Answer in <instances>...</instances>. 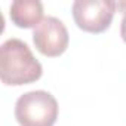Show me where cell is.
Instances as JSON below:
<instances>
[{"mask_svg": "<svg viewBox=\"0 0 126 126\" xmlns=\"http://www.w3.org/2000/svg\"><path fill=\"white\" fill-rule=\"evenodd\" d=\"M42 64L34 58L27 43L9 39L0 46V79L8 86L33 83L42 77Z\"/></svg>", "mask_w": 126, "mask_h": 126, "instance_id": "6da1fadb", "label": "cell"}, {"mask_svg": "<svg viewBox=\"0 0 126 126\" xmlns=\"http://www.w3.org/2000/svg\"><path fill=\"white\" fill-rule=\"evenodd\" d=\"M19 126H53L58 117V102L46 91H31L21 95L15 104Z\"/></svg>", "mask_w": 126, "mask_h": 126, "instance_id": "7a4b0ae2", "label": "cell"}, {"mask_svg": "<svg viewBox=\"0 0 126 126\" xmlns=\"http://www.w3.org/2000/svg\"><path fill=\"white\" fill-rule=\"evenodd\" d=\"M117 3L113 0H76L73 18L79 28L88 33H101L113 21Z\"/></svg>", "mask_w": 126, "mask_h": 126, "instance_id": "3957f363", "label": "cell"}, {"mask_svg": "<svg viewBox=\"0 0 126 126\" xmlns=\"http://www.w3.org/2000/svg\"><path fill=\"white\" fill-rule=\"evenodd\" d=\"M68 31L61 19L46 16L33 31V42L37 50L46 56H59L68 46Z\"/></svg>", "mask_w": 126, "mask_h": 126, "instance_id": "277c9868", "label": "cell"}, {"mask_svg": "<svg viewBox=\"0 0 126 126\" xmlns=\"http://www.w3.org/2000/svg\"><path fill=\"white\" fill-rule=\"evenodd\" d=\"M9 15L16 27H37L43 19V5L39 0H15L11 5Z\"/></svg>", "mask_w": 126, "mask_h": 126, "instance_id": "5b68a950", "label": "cell"}, {"mask_svg": "<svg viewBox=\"0 0 126 126\" xmlns=\"http://www.w3.org/2000/svg\"><path fill=\"white\" fill-rule=\"evenodd\" d=\"M120 36H122V39L126 42V12H125V15H123L122 24H120Z\"/></svg>", "mask_w": 126, "mask_h": 126, "instance_id": "8992f818", "label": "cell"}]
</instances>
